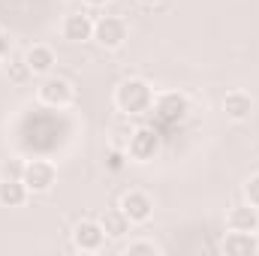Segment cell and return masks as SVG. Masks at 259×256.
Segmentation results:
<instances>
[{"mask_svg": "<svg viewBox=\"0 0 259 256\" xmlns=\"http://www.w3.org/2000/svg\"><path fill=\"white\" fill-rule=\"evenodd\" d=\"M21 61L27 64L30 75H49V72L55 69V52H52L49 46H30Z\"/></svg>", "mask_w": 259, "mask_h": 256, "instance_id": "obj_13", "label": "cell"}, {"mask_svg": "<svg viewBox=\"0 0 259 256\" xmlns=\"http://www.w3.org/2000/svg\"><path fill=\"white\" fill-rule=\"evenodd\" d=\"M21 181L27 184L30 193H49L58 184V169H55V163H49V160H30V163H24Z\"/></svg>", "mask_w": 259, "mask_h": 256, "instance_id": "obj_6", "label": "cell"}, {"mask_svg": "<svg viewBox=\"0 0 259 256\" xmlns=\"http://www.w3.org/2000/svg\"><path fill=\"white\" fill-rule=\"evenodd\" d=\"M27 184L21 178H0V205L3 208H21L27 202Z\"/></svg>", "mask_w": 259, "mask_h": 256, "instance_id": "obj_14", "label": "cell"}, {"mask_svg": "<svg viewBox=\"0 0 259 256\" xmlns=\"http://www.w3.org/2000/svg\"><path fill=\"white\" fill-rule=\"evenodd\" d=\"M61 30H64V39H69V42H88V39H94V21L84 12L66 15Z\"/></svg>", "mask_w": 259, "mask_h": 256, "instance_id": "obj_12", "label": "cell"}, {"mask_svg": "<svg viewBox=\"0 0 259 256\" xmlns=\"http://www.w3.org/2000/svg\"><path fill=\"white\" fill-rule=\"evenodd\" d=\"M226 229H232V232H259V208H253L250 202L229 208Z\"/></svg>", "mask_w": 259, "mask_h": 256, "instance_id": "obj_10", "label": "cell"}, {"mask_svg": "<svg viewBox=\"0 0 259 256\" xmlns=\"http://www.w3.org/2000/svg\"><path fill=\"white\" fill-rule=\"evenodd\" d=\"M127 36H130L127 21L118 18V15H103V18L94 21V39H97V46H103L109 52H118L127 42Z\"/></svg>", "mask_w": 259, "mask_h": 256, "instance_id": "obj_3", "label": "cell"}, {"mask_svg": "<svg viewBox=\"0 0 259 256\" xmlns=\"http://www.w3.org/2000/svg\"><path fill=\"white\" fill-rule=\"evenodd\" d=\"M100 226L106 229V238H124L133 223H130V217L121 211V208H112V211H103Z\"/></svg>", "mask_w": 259, "mask_h": 256, "instance_id": "obj_15", "label": "cell"}, {"mask_svg": "<svg viewBox=\"0 0 259 256\" xmlns=\"http://www.w3.org/2000/svg\"><path fill=\"white\" fill-rule=\"evenodd\" d=\"M36 100L42 106H49V109H66L75 100V91H72V84L66 78H61V75H46L39 81V88H36Z\"/></svg>", "mask_w": 259, "mask_h": 256, "instance_id": "obj_4", "label": "cell"}, {"mask_svg": "<svg viewBox=\"0 0 259 256\" xmlns=\"http://www.w3.org/2000/svg\"><path fill=\"white\" fill-rule=\"evenodd\" d=\"M160 148H163V139H160L157 130L139 127V130H133V136H130V142H127V157L133 163H151L160 154Z\"/></svg>", "mask_w": 259, "mask_h": 256, "instance_id": "obj_2", "label": "cell"}, {"mask_svg": "<svg viewBox=\"0 0 259 256\" xmlns=\"http://www.w3.org/2000/svg\"><path fill=\"white\" fill-rule=\"evenodd\" d=\"M223 115H226L229 121H235V124L247 121V118L253 115V100H250V94H244V91H229V94L223 97Z\"/></svg>", "mask_w": 259, "mask_h": 256, "instance_id": "obj_11", "label": "cell"}, {"mask_svg": "<svg viewBox=\"0 0 259 256\" xmlns=\"http://www.w3.org/2000/svg\"><path fill=\"white\" fill-rule=\"evenodd\" d=\"M130 136H133V130H127V127H115V133H112V148H118V151H127Z\"/></svg>", "mask_w": 259, "mask_h": 256, "instance_id": "obj_18", "label": "cell"}, {"mask_svg": "<svg viewBox=\"0 0 259 256\" xmlns=\"http://www.w3.org/2000/svg\"><path fill=\"white\" fill-rule=\"evenodd\" d=\"M244 199H247L253 208H259V172L244 181Z\"/></svg>", "mask_w": 259, "mask_h": 256, "instance_id": "obj_17", "label": "cell"}, {"mask_svg": "<svg viewBox=\"0 0 259 256\" xmlns=\"http://www.w3.org/2000/svg\"><path fill=\"white\" fill-rule=\"evenodd\" d=\"M220 250L226 256H256L259 253V235L256 232H232L223 238Z\"/></svg>", "mask_w": 259, "mask_h": 256, "instance_id": "obj_9", "label": "cell"}, {"mask_svg": "<svg viewBox=\"0 0 259 256\" xmlns=\"http://www.w3.org/2000/svg\"><path fill=\"white\" fill-rule=\"evenodd\" d=\"M163 124H181L184 118H187V112H190V103H187V97L184 94H178V91H166V94H157L154 97V109H151Z\"/></svg>", "mask_w": 259, "mask_h": 256, "instance_id": "obj_5", "label": "cell"}, {"mask_svg": "<svg viewBox=\"0 0 259 256\" xmlns=\"http://www.w3.org/2000/svg\"><path fill=\"white\" fill-rule=\"evenodd\" d=\"M121 211L130 217V223H148L154 217V199L142 190H130L121 196Z\"/></svg>", "mask_w": 259, "mask_h": 256, "instance_id": "obj_8", "label": "cell"}, {"mask_svg": "<svg viewBox=\"0 0 259 256\" xmlns=\"http://www.w3.org/2000/svg\"><path fill=\"white\" fill-rule=\"evenodd\" d=\"M154 88L145 81V78H124L118 88H115V106L118 112H124L127 118H139V115H148L154 109Z\"/></svg>", "mask_w": 259, "mask_h": 256, "instance_id": "obj_1", "label": "cell"}, {"mask_svg": "<svg viewBox=\"0 0 259 256\" xmlns=\"http://www.w3.org/2000/svg\"><path fill=\"white\" fill-rule=\"evenodd\" d=\"M139 3H142V6H157L160 0H139Z\"/></svg>", "mask_w": 259, "mask_h": 256, "instance_id": "obj_22", "label": "cell"}, {"mask_svg": "<svg viewBox=\"0 0 259 256\" xmlns=\"http://www.w3.org/2000/svg\"><path fill=\"white\" fill-rule=\"evenodd\" d=\"M157 256L163 253V247L160 244H154V241H130L127 247H124V256Z\"/></svg>", "mask_w": 259, "mask_h": 256, "instance_id": "obj_16", "label": "cell"}, {"mask_svg": "<svg viewBox=\"0 0 259 256\" xmlns=\"http://www.w3.org/2000/svg\"><path fill=\"white\" fill-rule=\"evenodd\" d=\"M84 3H88V6H106L109 0H84Z\"/></svg>", "mask_w": 259, "mask_h": 256, "instance_id": "obj_21", "label": "cell"}, {"mask_svg": "<svg viewBox=\"0 0 259 256\" xmlns=\"http://www.w3.org/2000/svg\"><path fill=\"white\" fill-rule=\"evenodd\" d=\"M6 52H9V36H6V33H0V58H3Z\"/></svg>", "mask_w": 259, "mask_h": 256, "instance_id": "obj_20", "label": "cell"}, {"mask_svg": "<svg viewBox=\"0 0 259 256\" xmlns=\"http://www.w3.org/2000/svg\"><path fill=\"white\" fill-rule=\"evenodd\" d=\"M106 244V229L100 226V220H81L72 229V247L81 253H100Z\"/></svg>", "mask_w": 259, "mask_h": 256, "instance_id": "obj_7", "label": "cell"}, {"mask_svg": "<svg viewBox=\"0 0 259 256\" xmlns=\"http://www.w3.org/2000/svg\"><path fill=\"white\" fill-rule=\"evenodd\" d=\"M24 175V163L21 160H6L3 163V178H21Z\"/></svg>", "mask_w": 259, "mask_h": 256, "instance_id": "obj_19", "label": "cell"}]
</instances>
